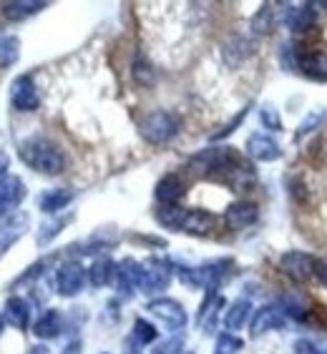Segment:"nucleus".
I'll return each mask as SVG.
<instances>
[{
	"label": "nucleus",
	"mask_w": 327,
	"mask_h": 354,
	"mask_svg": "<svg viewBox=\"0 0 327 354\" xmlns=\"http://www.w3.org/2000/svg\"><path fill=\"white\" fill-rule=\"evenodd\" d=\"M131 337H134L141 347H146V344H151V342L157 339V327L149 324L146 319H136L134 322V332H131Z\"/></svg>",
	"instance_id": "c85d7f7f"
},
{
	"label": "nucleus",
	"mask_w": 327,
	"mask_h": 354,
	"mask_svg": "<svg viewBox=\"0 0 327 354\" xmlns=\"http://www.w3.org/2000/svg\"><path fill=\"white\" fill-rule=\"evenodd\" d=\"M179 129H182V121H179L177 113L171 111H151L139 121V131L141 136L146 138L154 146H161V143H169L171 138L177 136Z\"/></svg>",
	"instance_id": "7ed1b4c3"
},
{
	"label": "nucleus",
	"mask_w": 327,
	"mask_h": 354,
	"mask_svg": "<svg viewBox=\"0 0 327 354\" xmlns=\"http://www.w3.org/2000/svg\"><path fill=\"white\" fill-rule=\"evenodd\" d=\"M249 312H252V304H249L247 299H237L232 304V307L227 309V314H224V327L229 329V334L245 327L247 319H249Z\"/></svg>",
	"instance_id": "b1692460"
},
{
	"label": "nucleus",
	"mask_w": 327,
	"mask_h": 354,
	"mask_svg": "<svg viewBox=\"0 0 327 354\" xmlns=\"http://www.w3.org/2000/svg\"><path fill=\"white\" fill-rule=\"evenodd\" d=\"M123 354H141V344L134 337H129V339L123 342Z\"/></svg>",
	"instance_id": "e433bc0d"
},
{
	"label": "nucleus",
	"mask_w": 327,
	"mask_h": 354,
	"mask_svg": "<svg viewBox=\"0 0 327 354\" xmlns=\"http://www.w3.org/2000/svg\"><path fill=\"white\" fill-rule=\"evenodd\" d=\"M252 30L257 35H269L274 30V8L267 3L257 10V15L252 18Z\"/></svg>",
	"instance_id": "a878e982"
},
{
	"label": "nucleus",
	"mask_w": 327,
	"mask_h": 354,
	"mask_svg": "<svg viewBox=\"0 0 327 354\" xmlns=\"http://www.w3.org/2000/svg\"><path fill=\"white\" fill-rule=\"evenodd\" d=\"M227 224L232 226V229H247V226H252L257 221L259 212H257V204L252 201H234V204L227 206Z\"/></svg>",
	"instance_id": "dca6fc26"
},
{
	"label": "nucleus",
	"mask_w": 327,
	"mask_h": 354,
	"mask_svg": "<svg viewBox=\"0 0 327 354\" xmlns=\"http://www.w3.org/2000/svg\"><path fill=\"white\" fill-rule=\"evenodd\" d=\"M245 113H247V111H242V113H239V116L234 118L232 123H227V126H224V129H222V131H219V133H214V138H224V136H229V133H232V131H234V126H239V123H242V118H245Z\"/></svg>",
	"instance_id": "c9c22d12"
},
{
	"label": "nucleus",
	"mask_w": 327,
	"mask_h": 354,
	"mask_svg": "<svg viewBox=\"0 0 327 354\" xmlns=\"http://www.w3.org/2000/svg\"><path fill=\"white\" fill-rule=\"evenodd\" d=\"M134 78H136V83H141V86H149V83L154 81V71H151L146 58H136V61H134Z\"/></svg>",
	"instance_id": "2f4dec72"
},
{
	"label": "nucleus",
	"mask_w": 327,
	"mask_h": 354,
	"mask_svg": "<svg viewBox=\"0 0 327 354\" xmlns=\"http://www.w3.org/2000/svg\"><path fill=\"white\" fill-rule=\"evenodd\" d=\"M259 116H262V123H265L269 131H282V118H280V113H277V109H272V106H265Z\"/></svg>",
	"instance_id": "473e14b6"
},
{
	"label": "nucleus",
	"mask_w": 327,
	"mask_h": 354,
	"mask_svg": "<svg viewBox=\"0 0 327 354\" xmlns=\"http://www.w3.org/2000/svg\"><path fill=\"white\" fill-rule=\"evenodd\" d=\"M325 116H327V111H320V113L315 111V113H310V116L305 118V123H302V126H300V131H297V138H302V136H305V133H310V131H312L315 126H317V123H320Z\"/></svg>",
	"instance_id": "72a5a7b5"
},
{
	"label": "nucleus",
	"mask_w": 327,
	"mask_h": 354,
	"mask_svg": "<svg viewBox=\"0 0 327 354\" xmlns=\"http://www.w3.org/2000/svg\"><path fill=\"white\" fill-rule=\"evenodd\" d=\"M294 354H317V347L312 339H300L294 344Z\"/></svg>",
	"instance_id": "f704fd0d"
},
{
	"label": "nucleus",
	"mask_w": 327,
	"mask_h": 354,
	"mask_svg": "<svg viewBox=\"0 0 327 354\" xmlns=\"http://www.w3.org/2000/svg\"><path fill=\"white\" fill-rule=\"evenodd\" d=\"M214 229H217V216L204 212V209H191V212H186L184 224H182V232L191 234V236H209Z\"/></svg>",
	"instance_id": "4468645a"
},
{
	"label": "nucleus",
	"mask_w": 327,
	"mask_h": 354,
	"mask_svg": "<svg viewBox=\"0 0 327 354\" xmlns=\"http://www.w3.org/2000/svg\"><path fill=\"white\" fill-rule=\"evenodd\" d=\"M297 68L312 81H327V55L317 50L297 53Z\"/></svg>",
	"instance_id": "a211bd4d"
},
{
	"label": "nucleus",
	"mask_w": 327,
	"mask_h": 354,
	"mask_svg": "<svg viewBox=\"0 0 327 354\" xmlns=\"http://www.w3.org/2000/svg\"><path fill=\"white\" fill-rule=\"evenodd\" d=\"M141 277H143V264H139L136 259H123L116 266V286L121 294H131L134 289L141 286Z\"/></svg>",
	"instance_id": "2eb2a0df"
},
{
	"label": "nucleus",
	"mask_w": 327,
	"mask_h": 354,
	"mask_svg": "<svg viewBox=\"0 0 327 354\" xmlns=\"http://www.w3.org/2000/svg\"><path fill=\"white\" fill-rule=\"evenodd\" d=\"M285 327V309L274 307V304H267V307H259L257 314L252 317V324H249V332L252 337H262V334L272 332V329Z\"/></svg>",
	"instance_id": "9d476101"
},
{
	"label": "nucleus",
	"mask_w": 327,
	"mask_h": 354,
	"mask_svg": "<svg viewBox=\"0 0 327 354\" xmlns=\"http://www.w3.org/2000/svg\"><path fill=\"white\" fill-rule=\"evenodd\" d=\"M28 224H30V218L26 214H10L0 224V257H6V252L13 249L15 241L28 232Z\"/></svg>",
	"instance_id": "9b49d317"
},
{
	"label": "nucleus",
	"mask_w": 327,
	"mask_h": 354,
	"mask_svg": "<svg viewBox=\"0 0 327 354\" xmlns=\"http://www.w3.org/2000/svg\"><path fill=\"white\" fill-rule=\"evenodd\" d=\"M280 269L290 277V279L307 281L315 277L317 261H315V257H310V254H305V252H287V254H282Z\"/></svg>",
	"instance_id": "39448f33"
},
{
	"label": "nucleus",
	"mask_w": 327,
	"mask_h": 354,
	"mask_svg": "<svg viewBox=\"0 0 327 354\" xmlns=\"http://www.w3.org/2000/svg\"><path fill=\"white\" fill-rule=\"evenodd\" d=\"M285 23L294 33H305L310 28L317 26V6L315 3H302V6H290L287 8Z\"/></svg>",
	"instance_id": "f8f14e48"
},
{
	"label": "nucleus",
	"mask_w": 327,
	"mask_h": 354,
	"mask_svg": "<svg viewBox=\"0 0 327 354\" xmlns=\"http://www.w3.org/2000/svg\"><path fill=\"white\" fill-rule=\"evenodd\" d=\"M157 221L164 226V229H171V232H182V224H184V216H186V209H182V206L177 204H161L157 209Z\"/></svg>",
	"instance_id": "4be33fe9"
},
{
	"label": "nucleus",
	"mask_w": 327,
	"mask_h": 354,
	"mask_svg": "<svg viewBox=\"0 0 327 354\" xmlns=\"http://www.w3.org/2000/svg\"><path fill=\"white\" fill-rule=\"evenodd\" d=\"M315 277L320 279V284L327 286V261H320V264H317V269H315Z\"/></svg>",
	"instance_id": "4c0bfd02"
},
{
	"label": "nucleus",
	"mask_w": 327,
	"mask_h": 354,
	"mask_svg": "<svg viewBox=\"0 0 327 354\" xmlns=\"http://www.w3.org/2000/svg\"><path fill=\"white\" fill-rule=\"evenodd\" d=\"M66 354H78V344H71V347L66 349Z\"/></svg>",
	"instance_id": "ea45409f"
},
{
	"label": "nucleus",
	"mask_w": 327,
	"mask_h": 354,
	"mask_svg": "<svg viewBox=\"0 0 327 354\" xmlns=\"http://www.w3.org/2000/svg\"><path fill=\"white\" fill-rule=\"evenodd\" d=\"M239 349H242V339L227 332L217 339V349H214V354H237Z\"/></svg>",
	"instance_id": "7c9ffc66"
},
{
	"label": "nucleus",
	"mask_w": 327,
	"mask_h": 354,
	"mask_svg": "<svg viewBox=\"0 0 327 354\" xmlns=\"http://www.w3.org/2000/svg\"><path fill=\"white\" fill-rule=\"evenodd\" d=\"M43 8H48V3H43V0H10V3H3V15H6L8 21L18 23L35 13H41Z\"/></svg>",
	"instance_id": "6ab92c4d"
},
{
	"label": "nucleus",
	"mask_w": 327,
	"mask_h": 354,
	"mask_svg": "<svg viewBox=\"0 0 327 354\" xmlns=\"http://www.w3.org/2000/svg\"><path fill=\"white\" fill-rule=\"evenodd\" d=\"M10 106L15 111H35L41 106V98H38V91H35V83L30 75H18L13 83H10Z\"/></svg>",
	"instance_id": "423d86ee"
},
{
	"label": "nucleus",
	"mask_w": 327,
	"mask_h": 354,
	"mask_svg": "<svg viewBox=\"0 0 327 354\" xmlns=\"http://www.w3.org/2000/svg\"><path fill=\"white\" fill-rule=\"evenodd\" d=\"M157 198L161 201V204H177V201H182L186 194V184L184 178L179 176V174H166V176L161 178L157 184Z\"/></svg>",
	"instance_id": "f3484780"
},
{
	"label": "nucleus",
	"mask_w": 327,
	"mask_h": 354,
	"mask_svg": "<svg viewBox=\"0 0 327 354\" xmlns=\"http://www.w3.org/2000/svg\"><path fill=\"white\" fill-rule=\"evenodd\" d=\"M69 221H71V216H61V218H55V221H51V224H43L41 232H38V244L41 246L51 244V241L63 232V226L69 224Z\"/></svg>",
	"instance_id": "bb28decb"
},
{
	"label": "nucleus",
	"mask_w": 327,
	"mask_h": 354,
	"mask_svg": "<svg viewBox=\"0 0 327 354\" xmlns=\"http://www.w3.org/2000/svg\"><path fill=\"white\" fill-rule=\"evenodd\" d=\"M116 266L111 259H96L89 266V281L94 286H109L111 281L116 279Z\"/></svg>",
	"instance_id": "5701e85b"
},
{
	"label": "nucleus",
	"mask_w": 327,
	"mask_h": 354,
	"mask_svg": "<svg viewBox=\"0 0 327 354\" xmlns=\"http://www.w3.org/2000/svg\"><path fill=\"white\" fill-rule=\"evenodd\" d=\"M234 50H237V58H234V63H242L247 58V55H252V43L249 41H245V38H232V41L227 43V48H224V55H232Z\"/></svg>",
	"instance_id": "c756f323"
},
{
	"label": "nucleus",
	"mask_w": 327,
	"mask_h": 354,
	"mask_svg": "<svg viewBox=\"0 0 327 354\" xmlns=\"http://www.w3.org/2000/svg\"><path fill=\"white\" fill-rule=\"evenodd\" d=\"M171 281V266L161 259H151L143 264V277H141V292L146 294H159L164 292Z\"/></svg>",
	"instance_id": "6e6552de"
},
{
	"label": "nucleus",
	"mask_w": 327,
	"mask_h": 354,
	"mask_svg": "<svg viewBox=\"0 0 327 354\" xmlns=\"http://www.w3.org/2000/svg\"><path fill=\"white\" fill-rule=\"evenodd\" d=\"M21 48V43H18V38H0V66H13L15 61H18V50Z\"/></svg>",
	"instance_id": "cd10ccee"
},
{
	"label": "nucleus",
	"mask_w": 327,
	"mask_h": 354,
	"mask_svg": "<svg viewBox=\"0 0 327 354\" xmlns=\"http://www.w3.org/2000/svg\"><path fill=\"white\" fill-rule=\"evenodd\" d=\"M146 309H149V314H154L159 322H164L169 329H182L186 324V312L177 299H169V297L151 299Z\"/></svg>",
	"instance_id": "0eeeda50"
},
{
	"label": "nucleus",
	"mask_w": 327,
	"mask_h": 354,
	"mask_svg": "<svg viewBox=\"0 0 327 354\" xmlns=\"http://www.w3.org/2000/svg\"><path fill=\"white\" fill-rule=\"evenodd\" d=\"M191 166L197 174L206 178H219V181H232L239 174H247V164L242 161L237 151L229 146H217L206 149L191 158Z\"/></svg>",
	"instance_id": "f257e3e1"
},
{
	"label": "nucleus",
	"mask_w": 327,
	"mask_h": 354,
	"mask_svg": "<svg viewBox=\"0 0 327 354\" xmlns=\"http://www.w3.org/2000/svg\"><path fill=\"white\" fill-rule=\"evenodd\" d=\"M86 281H89V272H86L78 261H66V264L58 269V277H55V284H58V294H61V297H76V294H81Z\"/></svg>",
	"instance_id": "20e7f679"
},
{
	"label": "nucleus",
	"mask_w": 327,
	"mask_h": 354,
	"mask_svg": "<svg viewBox=\"0 0 327 354\" xmlns=\"http://www.w3.org/2000/svg\"><path fill=\"white\" fill-rule=\"evenodd\" d=\"M8 166H10V161H8L6 153H0V178L8 176Z\"/></svg>",
	"instance_id": "58836bf2"
},
{
	"label": "nucleus",
	"mask_w": 327,
	"mask_h": 354,
	"mask_svg": "<svg viewBox=\"0 0 327 354\" xmlns=\"http://www.w3.org/2000/svg\"><path fill=\"white\" fill-rule=\"evenodd\" d=\"M3 327H6V317H3V312H0V332H3Z\"/></svg>",
	"instance_id": "a19ab883"
},
{
	"label": "nucleus",
	"mask_w": 327,
	"mask_h": 354,
	"mask_svg": "<svg viewBox=\"0 0 327 354\" xmlns=\"http://www.w3.org/2000/svg\"><path fill=\"white\" fill-rule=\"evenodd\" d=\"M61 332H63V317H61V312H55V309L43 312L41 319L33 324V334L38 339H55Z\"/></svg>",
	"instance_id": "412c9836"
},
{
	"label": "nucleus",
	"mask_w": 327,
	"mask_h": 354,
	"mask_svg": "<svg viewBox=\"0 0 327 354\" xmlns=\"http://www.w3.org/2000/svg\"><path fill=\"white\" fill-rule=\"evenodd\" d=\"M71 201H73V191L71 189H51L41 196V209L46 214H55L66 209Z\"/></svg>",
	"instance_id": "393cba45"
},
{
	"label": "nucleus",
	"mask_w": 327,
	"mask_h": 354,
	"mask_svg": "<svg viewBox=\"0 0 327 354\" xmlns=\"http://www.w3.org/2000/svg\"><path fill=\"white\" fill-rule=\"evenodd\" d=\"M26 196V186L18 176H3L0 178V218H8L15 212V206L21 204Z\"/></svg>",
	"instance_id": "1a4fd4ad"
},
{
	"label": "nucleus",
	"mask_w": 327,
	"mask_h": 354,
	"mask_svg": "<svg viewBox=\"0 0 327 354\" xmlns=\"http://www.w3.org/2000/svg\"><path fill=\"white\" fill-rule=\"evenodd\" d=\"M247 153L254 158V161H262V164H269V161H277L282 156L277 141L265 133H252L247 138Z\"/></svg>",
	"instance_id": "ddd939ff"
},
{
	"label": "nucleus",
	"mask_w": 327,
	"mask_h": 354,
	"mask_svg": "<svg viewBox=\"0 0 327 354\" xmlns=\"http://www.w3.org/2000/svg\"><path fill=\"white\" fill-rule=\"evenodd\" d=\"M6 322L15 329H26L30 322V304L23 297H10L6 301V312H3Z\"/></svg>",
	"instance_id": "aec40b11"
},
{
	"label": "nucleus",
	"mask_w": 327,
	"mask_h": 354,
	"mask_svg": "<svg viewBox=\"0 0 327 354\" xmlns=\"http://www.w3.org/2000/svg\"><path fill=\"white\" fill-rule=\"evenodd\" d=\"M21 153L23 164L30 166L33 171L38 174H46V176H58L63 169H66V156H63V151L55 146L53 141H48V138H28V141L21 143Z\"/></svg>",
	"instance_id": "f03ea898"
}]
</instances>
